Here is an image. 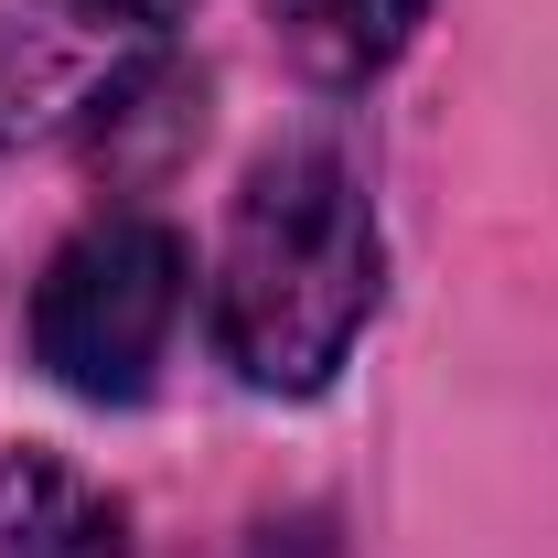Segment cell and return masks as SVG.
Here are the masks:
<instances>
[{
    "instance_id": "6da1fadb",
    "label": "cell",
    "mask_w": 558,
    "mask_h": 558,
    "mask_svg": "<svg viewBox=\"0 0 558 558\" xmlns=\"http://www.w3.org/2000/svg\"><path fill=\"white\" fill-rule=\"evenodd\" d=\"M376 290H387V247L354 161L333 140L269 150L236 183L215 247V354L258 398H312L344 376L354 333L376 323Z\"/></svg>"
},
{
    "instance_id": "7a4b0ae2",
    "label": "cell",
    "mask_w": 558,
    "mask_h": 558,
    "mask_svg": "<svg viewBox=\"0 0 558 558\" xmlns=\"http://www.w3.org/2000/svg\"><path fill=\"white\" fill-rule=\"evenodd\" d=\"M183 290H194V258L161 215H97L75 226L65 247L44 258V290H33V354L44 376L75 387V398H140L150 365L183 323Z\"/></svg>"
},
{
    "instance_id": "3957f363",
    "label": "cell",
    "mask_w": 558,
    "mask_h": 558,
    "mask_svg": "<svg viewBox=\"0 0 558 558\" xmlns=\"http://www.w3.org/2000/svg\"><path fill=\"white\" fill-rule=\"evenodd\" d=\"M0 558H130V515L44 451H0Z\"/></svg>"
},
{
    "instance_id": "277c9868",
    "label": "cell",
    "mask_w": 558,
    "mask_h": 558,
    "mask_svg": "<svg viewBox=\"0 0 558 558\" xmlns=\"http://www.w3.org/2000/svg\"><path fill=\"white\" fill-rule=\"evenodd\" d=\"M418 11H429V0H269L279 54L312 75V86H365V75H387L409 54Z\"/></svg>"
}]
</instances>
